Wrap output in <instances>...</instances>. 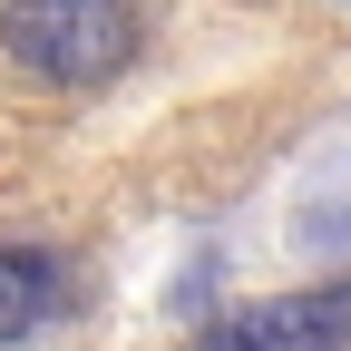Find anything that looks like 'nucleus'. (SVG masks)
Segmentation results:
<instances>
[{
    "label": "nucleus",
    "mask_w": 351,
    "mask_h": 351,
    "mask_svg": "<svg viewBox=\"0 0 351 351\" xmlns=\"http://www.w3.org/2000/svg\"><path fill=\"white\" fill-rule=\"evenodd\" d=\"M69 313V263L49 244H0V341H29Z\"/></svg>",
    "instance_id": "obj_3"
},
{
    "label": "nucleus",
    "mask_w": 351,
    "mask_h": 351,
    "mask_svg": "<svg viewBox=\"0 0 351 351\" xmlns=\"http://www.w3.org/2000/svg\"><path fill=\"white\" fill-rule=\"evenodd\" d=\"M186 351H351V283H313V293L244 302V313L205 322Z\"/></svg>",
    "instance_id": "obj_2"
},
{
    "label": "nucleus",
    "mask_w": 351,
    "mask_h": 351,
    "mask_svg": "<svg viewBox=\"0 0 351 351\" xmlns=\"http://www.w3.org/2000/svg\"><path fill=\"white\" fill-rule=\"evenodd\" d=\"M0 39L49 88H108L137 59V0H10Z\"/></svg>",
    "instance_id": "obj_1"
}]
</instances>
